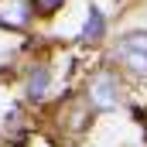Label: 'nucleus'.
Listing matches in <instances>:
<instances>
[{
  "label": "nucleus",
  "mask_w": 147,
  "mask_h": 147,
  "mask_svg": "<svg viewBox=\"0 0 147 147\" xmlns=\"http://www.w3.org/2000/svg\"><path fill=\"white\" fill-rule=\"evenodd\" d=\"M48 69H38V72H31V82H28V96L31 99H45L48 96Z\"/></svg>",
  "instance_id": "nucleus-4"
},
{
  "label": "nucleus",
  "mask_w": 147,
  "mask_h": 147,
  "mask_svg": "<svg viewBox=\"0 0 147 147\" xmlns=\"http://www.w3.org/2000/svg\"><path fill=\"white\" fill-rule=\"evenodd\" d=\"M31 17L28 10V0H0V21L10 24V28H24Z\"/></svg>",
  "instance_id": "nucleus-2"
},
{
  "label": "nucleus",
  "mask_w": 147,
  "mask_h": 147,
  "mask_svg": "<svg viewBox=\"0 0 147 147\" xmlns=\"http://www.w3.org/2000/svg\"><path fill=\"white\" fill-rule=\"evenodd\" d=\"M62 3H65V0H34V10L38 14H55Z\"/></svg>",
  "instance_id": "nucleus-7"
},
{
  "label": "nucleus",
  "mask_w": 147,
  "mask_h": 147,
  "mask_svg": "<svg viewBox=\"0 0 147 147\" xmlns=\"http://www.w3.org/2000/svg\"><path fill=\"white\" fill-rule=\"evenodd\" d=\"M103 28H106V21H103V14L92 7L89 10V17H86V28H82V41H96V38H103Z\"/></svg>",
  "instance_id": "nucleus-3"
},
{
  "label": "nucleus",
  "mask_w": 147,
  "mask_h": 147,
  "mask_svg": "<svg viewBox=\"0 0 147 147\" xmlns=\"http://www.w3.org/2000/svg\"><path fill=\"white\" fill-rule=\"evenodd\" d=\"M89 99H92L96 110H113V106H116V79H113L110 72L96 75L92 86H89Z\"/></svg>",
  "instance_id": "nucleus-1"
},
{
  "label": "nucleus",
  "mask_w": 147,
  "mask_h": 147,
  "mask_svg": "<svg viewBox=\"0 0 147 147\" xmlns=\"http://www.w3.org/2000/svg\"><path fill=\"white\" fill-rule=\"evenodd\" d=\"M123 62H127L137 75H147V55L144 51H127V48H123Z\"/></svg>",
  "instance_id": "nucleus-5"
},
{
  "label": "nucleus",
  "mask_w": 147,
  "mask_h": 147,
  "mask_svg": "<svg viewBox=\"0 0 147 147\" xmlns=\"http://www.w3.org/2000/svg\"><path fill=\"white\" fill-rule=\"evenodd\" d=\"M123 48H127V51H144L147 55V34H130Z\"/></svg>",
  "instance_id": "nucleus-6"
}]
</instances>
